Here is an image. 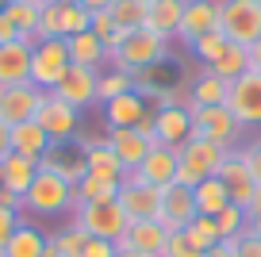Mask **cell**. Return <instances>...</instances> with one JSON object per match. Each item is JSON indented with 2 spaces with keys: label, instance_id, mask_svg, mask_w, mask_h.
Wrapping results in <instances>:
<instances>
[{
  "label": "cell",
  "instance_id": "4dcf8cb0",
  "mask_svg": "<svg viewBox=\"0 0 261 257\" xmlns=\"http://www.w3.org/2000/svg\"><path fill=\"white\" fill-rule=\"evenodd\" d=\"M39 12H42V4H31V0H12L8 8H4V16L12 19V27L19 31V39L39 42Z\"/></svg>",
  "mask_w": 261,
  "mask_h": 257
},
{
  "label": "cell",
  "instance_id": "6da1fadb",
  "mask_svg": "<svg viewBox=\"0 0 261 257\" xmlns=\"http://www.w3.org/2000/svg\"><path fill=\"white\" fill-rule=\"evenodd\" d=\"M169 39L154 31H127V39L119 42L115 50H108V65L112 69H123V73H139V69H150V65H162L169 62Z\"/></svg>",
  "mask_w": 261,
  "mask_h": 257
},
{
  "label": "cell",
  "instance_id": "8992f818",
  "mask_svg": "<svg viewBox=\"0 0 261 257\" xmlns=\"http://www.w3.org/2000/svg\"><path fill=\"white\" fill-rule=\"evenodd\" d=\"M69 46L65 39H39L31 50V85H39L42 92H50L58 81L69 73Z\"/></svg>",
  "mask_w": 261,
  "mask_h": 257
},
{
  "label": "cell",
  "instance_id": "cb8c5ba5",
  "mask_svg": "<svg viewBox=\"0 0 261 257\" xmlns=\"http://www.w3.org/2000/svg\"><path fill=\"white\" fill-rule=\"evenodd\" d=\"M108 146L115 150V158H119V165L127 169V173H135V169L142 165V158L150 153V142H146L135 127H127V131H108Z\"/></svg>",
  "mask_w": 261,
  "mask_h": 257
},
{
  "label": "cell",
  "instance_id": "7c38bea8",
  "mask_svg": "<svg viewBox=\"0 0 261 257\" xmlns=\"http://www.w3.org/2000/svg\"><path fill=\"white\" fill-rule=\"evenodd\" d=\"M119 208L127 211L130 223H146V219H158L162 215V188L154 185H142L135 177H123L119 181Z\"/></svg>",
  "mask_w": 261,
  "mask_h": 257
},
{
  "label": "cell",
  "instance_id": "5bb4252c",
  "mask_svg": "<svg viewBox=\"0 0 261 257\" xmlns=\"http://www.w3.org/2000/svg\"><path fill=\"white\" fill-rule=\"evenodd\" d=\"M177 165H180V150H173V146H150L142 165L135 173H127V177L142 181V185H154V188H165L177 181Z\"/></svg>",
  "mask_w": 261,
  "mask_h": 257
},
{
  "label": "cell",
  "instance_id": "db71d44e",
  "mask_svg": "<svg viewBox=\"0 0 261 257\" xmlns=\"http://www.w3.org/2000/svg\"><path fill=\"white\" fill-rule=\"evenodd\" d=\"M115 257H142V253H139V249H130V246H123V242H119V246H115Z\"/></svg>",
  "mask_w": 261,
  "mask_h": 257
},
{
  "label": "cell",
  "instance_id": "e0dca14e",
  "mask_svg": "<svg viewBox=\"0 0 261 257\" xmlns=\"http://www.w3.org/2000/svg\"><path fill=\"white\" fill-rule=\"evenodd\" d=\"M31 50H35L31 39H12L0 46V89L31 81Z\"/></svg>",
  "mask_w": 261,
  "mask_h": 257
},
{
  "label": "cell",
  "instance_id": "9c48e42d",
  "mask_svg": "<svg viewBox=\"0 0 261 257\" xmlns=\"http://www.w3.org/2000/svg\"><path fill=\"white\" fill-rule=\"evenodd\" d=\"M39 169H50V173H58L62 181H69V185H81L85 177H89V161H85V142L81 135L73 138V142H54L46 153H42Z\"/></svg>",
  "mask_w": 261,
  "mask_h": 257
},
{
  "label": "cell",
  "instance_id": "7402d4cb",
  "mask_svg": "<svg viewBox=\"0 0 261 257\" xmlns=\"http://www.w3.org/2000/svg\"><path fill=\"white\" fill-rule=\"evenodd\" d=\"M35 177H39V161L23 158V153H4V158H0V185L12 188L19 200H23L27 188L35 185Z\"/></svg>",
  "mask_w": 261,
  "mask_h": 257
},
{
  "label": "cell",
  "instance_id": "484cf974",
  "mask_svg": "<svg viewBox=\"0 0 261 257\" xmlns=\"http://www.w3.org/2000/svg\"><path fill=\"white\" fill-rule=\"evenodd\" d=\"M46 246H50V234L23 219L4 246V257H46Z\"/></svg>",
  "mask_w": 261,
  "mask_h": 257
},
{
  "label": "cell",
  "instance_id": "f5cc1de1",
  "mask_svg": "<svg viewBox=\"0 0 261 257\" xmlns=\"http://www.w3.org/2000/svg\"><path fill=\"white\" fill-rule=\"evenodd\" d=\"M250 69H253V73H261V39L250 46Z\"/></svg>",
  "mask_w": 261,
  "mask_h": 257
},
{
  "label": "cell",
  "instance_id": "6f0895ef",
  "mask_svg": "<svg viewBox=\"0 0 261 257\" xmlns=\"http://www.w3.org/2000/svg\"><path fill=\"white\" fill-rule=\"evenodd\" d=\"M31 4H50V0H31Z\"/></svg>",
  "mask_w": 261,
  "mask_h": 257
},
{
  "label": "cell",
  "instance_id": "ac0fdd59",
  "mask_svg": "<svg viewBox=\"0 0 261 257\" xmlns=\"http://www.w3.org/2000/svg\"><path fill=\"white\" fill-rule=\"evenodd\" d=\"M154 131L162 146H180L192 138V108H154Z\"/></svg>",
  "mask_w": 261,
  "mask_h": 257
},
{
  "label": "cell",
  "instance_id": "ee69618b",
  "mask_svg": "<svg viewBox=\"0 0 261 257\" xmlns=\"http://www.w3.org/2000/svg\"><path fill=\"white\" fill-rule=\"evenodd\" d=\"M23 223V211H12V208H0V253L8 246V238L16 234V226Z\"/></svg>",
  "mask_w": 261,
  "mask_h": 257
},
{
  "label": "cell",
  "instance_id": "603a6c76",
  "mask_svg": "<svg viewBox=\"0 0 261 257\" xmlns=\"http://www.w3.org/2000/svg\"><path fill=\"white\" fill-rule=\"evenodd\" d=\"M188 92H192V108H223L230 96V81L215 77L212 69H200L188 81Z\"/></svg>",
  "mask_w": 261,
  "mask_h": 257
},
{
  "label": "cell",
  "instance_id": "f1b7e54d",
  "mask_svg": "<svg viewBox=\"0 0 261 257\" xmlns=\"http://www.w3.org/2000/svg\"><path fill=\"white\" fill-rule=\"evenodd\" d=\"M192 196H196V211L200 215H219L223 208H230V188H227V181L223 177H207V181H200V185L192 188Z\"/></svg>",
  "mask_w": 261,
  "mask_h": 257
},
{
  "label": "cell",
  "instance_id": "f546056e",
  "mask_svg": "<svg viewBox=\"0 0 261 257\" xmlns=\"http://www.w3.org/2000/svg\"><path fill=\"white\" fill-rule=\"evenodd\" d=\"M173 85H177V81L169 77V62L150 65V69H139V73H135V92H139L150 108H154V100L162 96L165 89H173Z\"/></svg>",
  "mask_w": 261,
  "mask_h": 257
},
{
  "label": "cell",
  "instance_id": "bcb514c9",
  "mask_svg": "<svg viewBox=\"0 0 261 257\" xmlns=\"http://www.w3.org/2000/svg\"><path fill=\"white\" fill-rule=\"evenodd\" d=\"M81 257H115V242L92 238V234H89V242H85V253H81Z\"/></svg>",
  "mask_w": 261,
  "mask_h": 257
},
{
  "label": "cell",
  "instance_id": "f6af8a7d",
  "mask_svg": "<svg viewBox=\"0 0 261 257\" xmlns=\"http://www.w3.org/2000/svg\"><path fill=\"white\" fill-rule=\"evenodd\" d=\"M242 158H246V165H250V177L261 185V138H253L250 146H242Z\"/></svg>",
  "mask_w": 261,
  "mask_h": 257
},
{
  "label": "cell",
  "instance_id": "60d3db41",
  "mask_svg": "<svg viewBox=\"0 0 261 257\" xmlns=\"http://www.w3.org/2000/svg\"><path fill=\"white\" fill-rule=\"evenodd\" d=\"M230 188V203L234 208H242V211H250V203H253V196L261 192V185L253 177H242V181H234V185H227Z\"/></svg>",
  "mask_w": 261,
  "mask_h": 257
},
{
  "label": "cell",
  "instance_id": "b9f144b4",
  "mask_svg": "<svg viewBox=\"0 0 261 257\" xmlns=\"http://www.w3.org/2000/svg\"><path fill=\"white\" fill-rule=\"evenodd\" d=\"M162 257H204V249H196L192 238H188L185 230H173L169 242H165V253Z\"/></svg>",
  "mask_w": 261,
  "mask_h": 257
},
{
  "label": "cell",
  "instance_id": "30bf717a",
  "mask_svg": "<svg viewBox=\"0 0 261 257\" xmlns=\"http://www.w3.org/2000/svg\"><path fill=\"white\" fill-rule=\"evenodd\" d=\"M227 108L242 127H261V73L246 69L238 81H230Z\"/></svg>",
  "mask_w": 261,
  "mask_h": 257
},
{
  "label": "cell",
  "instance_id": "52a82bcc",
  "mask_svg": "<svg viewBox=\"0 0 261 257\" xmlns=\"http://www.w3.org/2000/svg\"><path fill=\"white\" fill-rule=\"evenodd\" d=\"M242 123L230 115V108H192V135L196 138H212L219 146H234L242 138Z\"/></svg>",
  "mask_w": 261,
  "mask_h": 257
},
{
  "label": "cell",
  "instance_id": "ba28073f",
  "mask_svg": "<svg viewBox=\"0 0 261 257\" xmlns=\"http://www.w3.org/2000/svg\"><path fill=\"white\" fill-rule=\"evenodd\" d=\"M35 123L50 135V142H73V138L81 135V112L69 108L65 100H58L54 92H46V100H42Z\"/></svg>",
  "mask_w": 261,
  "mask_h": 257
},
{
  "label": "cell",
  "instance_id": "e575fe53",
  "mask_svg": "<svg viewBox=\"0 0 261 257\" xmlns=\"http://www.w3.org/2000/svg\"><path fill=\"white\" fill-rule=\"evenodd\" d=\"M85 242H89V234H85L77 223H65L62 230L50 234V249H54L58 257H81L85 253Z\"/></svg>",
  "mask_w": 261,
  "mask_h": 257
},
{
  "label": "cell",
  "instance_id": "680465c9",
  "mask_svg": "<svg viewBox=\"0 0 261 257\" xmlns=\"http://www.w3.org/2000/svg\"><path fill=\"white\" fill-rule=\"evenodd\" d=\"M253 4H261V0H253Z\"/></svg>",
  "mask_w": 261,
  "mask_h": 257
},
{
  "label": "cell",
  "instance_id": "d590c367",
  "mask_svg": "<svg viewBox=\"0 0 261 257\" xmlns=\"http://www.w3.org/2000/svg\"><path fill=\"white\" fill-rule=\"evenodd\" d=\"M73 192H77V208H85V203L115 200V196H119V185H115V181H104V177H92V173H89V177H85Z\"/></svg>",
  "mask_w": 261,
  "mask_h": 257
},
{
  "label": "cell",
  "instance_id": "2e32d148",
  "mask_svg": "<svg viewBox=\"0 0 261 257\" xmlns=\"http://www.w3.org/2000/svg\"><path fill=\"white\" fill-rule=\"evenodd\" d=\"M207 31H219V0H185V16H180L177 39L185 46H192Z\"/></svg>",
  "mask_w": 261,
  "mask_h": 257
},
{
  "label": "cell",
  "instance_id": "8d00e7d4",
  "mask_svg": "<svg viewBox=\"0 0 261 257\" xmlns=\"http://www.w3.org/2000/svg\"><path fill=\"white\" fill-rule=\"evenodd\" d=\"M185 234L192 238V246H196V249H204V253H207L212 246H219V242H223V234H219V223H215L212 215H196L192 223L185 226Z\"/></svg>",
  "mask_w": 261,
  "mask_h": 257
},
{
  "label": "cell",
  "instance_id": "7bdbcfd3",
  "mask_svg": "<svg viewBox=\"0 0 261 257\" xmlns=\"http://www.w3.org/2000/svg\"><path fill=\"white\" fill-rule=\"evenodd\" d=\"M230 246H234V257H261V238L246 226L238 238H230Z\"/></svg>",
  "mask_w": 261,
  "mask_h": 257
},
{
  "label": "cell",
  "instance_id": "816d5d0a",
  "mask_svg": "<svg viewBox=\"0 0 261 257\" xmlns=\"http://www.w3.org/2000/svg\"><path fill=\"white\" fill-rule=\"evenodd\" d=\"M204 257H234V246H230V242H219V246H212Z\"/></svg>",
  "mask_w": 261,
  "mask_h": 257
},
{
  "label": "cell",
  "instance_id": "3957f363",
  "mask_svg": "<svg viewBox=\"0 0 261 257\" xmlns=\"http://www.w3.org/2000/svg\"><path fill=\"white\" fill-rule=\"evenodd\" d=\"M73 208H77L73 185L62 181L58 173H50V169H39L35 185L23 196V211H31V215H65V211H73Z\"/></svg>",
  "mask_w": 261,
  "mask_h": 257
},
{
  "label": "cell",
  "instance_id": "7dc6e473",
  "mask_svg": "<svg viewBox=\"0 0 261 257\" xmlns=\"http://www.w3.org/2000/svg\"><path fill=\"white\" fill-rule=\"evenodd\" d=\"M0 208H12V211H23V200H19L12 188H4L0 185Z\"/></svg>",
  "mask_w": 261,
  "mask_h": 257
},
{
  "label": "cell",
  "instance_id": "9a60e30c",
  "mask_svg": "<svg viewBox=\"0 0 261 257\" xmlns=\"http://www.w3.org/2000/svg\"><path fill=\"white\" fill-rule=\"evenodd\" d=\"M200 215L196 211V196H192V188H185V185H165L162 188V215H158V223L165 226V230H185L192 219Z\"/></svg>",
  "mask_w": 261,
  "mask_h": 257
},
{
  "label": "cell",
  "instance_id": "277c9868",
  "mask_svg": "<svg viewBox=\"0 0 261 257\" xmlns=\"http://www.w3.org/2000/svg\"><path fill=\"white\" fill-rule=\"evenodd\" d=\"M219 31L230 46H246L261 39V4L253 0H219Z\"/></svg>",
  "mask_w": 261,
  "mask_h": 257
},
{
  "label": "cell",
  "instance_id": "8fae6325",
  "mask_svg": "<svg viewBox=\"0 0 261 257\" xmlns=\"http://www.w3.org/2000/svg\"><path fill=\"white\" fill-rule=\"evenodd\" d=\"M42 100H46V92H42L39 85H31V81H23V85H4V89H0V119L8 123V127L27 123V119L39 115Z\"/></svg>",
  "mask_w": 261,
  "mask_h": 257
},
{
  "label": "cell",
  "instance_id": "7a4b0ae2",
  "mask_svg": "<svg viewBox=\"0 0 261 257\" xmlns=\"http://www.w3.org/2000/svg\"><path fill=\"white\" fill-rule=\"evenodd\" d=\"M230 146H219L212 142V138H188L185 146H180V165H177V185L185 188H196L200 181L207 177H219V165L223 158H227Z\"/></svg>",
  "mask_w": 261,
  "mask_h": 257
},
{
  "label": "cell",
  "instance_id": "c3c4849f",
  "mask_svg": "<svg viewBox=\"0 0 261 257\" xmlns=\"http://www.w3.org/2000/svg\"><path fill=\"white\" fill-rule=\"evenodd\" d=\"M12 39H19V31L12 27V19L0 12V46H4V42H12Z\"/></svg>",
  "mask_w": 261,
  "mask_h": 257
},
{
  "label": "cell",
  "instance_id": "83f0119b",
  "mask_svg": "<svg viewBox=\"0 0 261 257\" xmlns=\"http://www.w3.org/2000/svg\"><path fill=\"white\" fill-rule=\"evenodd\" d=\"M50 146H54V142H50V135L35 119L12 127V153H23V158H31V161H42V153H46Z\"/></svg>",
  "mask_w": 261,
  "mask_h": 257
},
{
  "label": "cell",
  "instance_id": "f35d334b",
  "mask_svg": "<svg viewBox=\"0 0 261 257\" xmlns=\"http://www.w3.org/2000/svg\"><path fill=\"white\" fill-rule=\"evenodd\" d=\"M227 46H230V42L223 39V31H207V35H200V39H196L188 50L196 54V62H200V65H212V62H215V58H219Z\"/></svg>",
  "mask_w": 261,
  "mask_h": 257
},
{
  "label": "cell",
  "instance_id": "836d02e7",
  "mask_svg": "<svg viewBox=\"0 0 261 257\" xmlns=\"http://www.w3.org/2000/svg\"><path fill=\"white\" fill-rule=\"evenodd\" d=\"M108 12H112V19L123 27V31H142V27H146L150 0H115Z\"/></svg>",
  "mask_w": 261,
  "mask_h": 257
},
{
  "label": "cell",
  "instance_id": "f907efd6",
  "mask_svg": "<svg viewBox=\"0 0 261 257\" xmlns=\"http://www.w3.org/2000/svg\"><path fill=\"white\" fill-rule=\"evenodd\" d=\"M77 4H81V8H89V12H108L115 0H77Z\"/></svg>",
  "mask_w": 261,
  "mask_h": 257
},
{
  "label": "cell",
  "instance_id": "d4e9b609",
  "mask_svg": "<svg viewBox=\"0 0 261 257\" xmlns=\"http://www.w3.org/2000/svg\"><path fill=\"white\" fill-rule=\"evenodd\" d=\"M180 16H185V0H150L146 27H142V31H154V35H162V39H177Z\"/></svg>",
  "mask_w": 261,
  "mask_h": 257
},
{
  "label": "cell",
  "instance_id": "9f6ffc18",
  "mask_svg": "<svg viewBox=\"0 0 261 257\" xmlns=\"http://www.w3.org/2000/svg\"><path fill=\"white\" fill-rule=\"evenodd\" d=\"M8 4H12V0H0V12H4V8H8Z\"/></svg>",
  "mask_w": 261,
  "mask_h": 257
},
{
  "label": "cell",
  "instance_id": "5b68a950",
  "mask_svg": "<svg viewBox=\"0 0 261 257\" xmlns=\"http://www.w3.org/2000/svg\"><path fill=\"white\" fill-rule=\"evenodd\" d=\"M73 223L81 226L85 234H92V238L119 242L123 234H127L130 219H127V211L119 208V200H104V203H85V208H73Z\"/></svg>",
  "mask_w": 261,
  "mask_h": 257
},
{
  "label": "cell",
  "instance_id": "4316f807",
  "mask_svg": "<svg viewBox=\"0 0 261 257\" xmlns=\"http://www.w3.org/2000/svg\"><path fill=\"white\" fill-rule=\"evenodd\" d=\"M65 46H69V62H73V65H85V69H104V65H108V46L92 31L69 35Z\"/></svg>",
  "mask_w": 261,
  "mask_h": 257
},
{
  "label": "cell",
  "instance_id": "681fc988",
  "mask_svg": "<svg viewBox=\"0 0 261 257\" xmlns=\"http://www.w3.org/2000/svg\"><path fill=\"white\" fill-rule=\"evenodd\" d=\"M4 153H12V127L0 119V158H4Z\"/></svg>",
  "mask_w": 261,
  "mask_h": 257
},
{
  "label": "cell",
  "instance_id": "d6a6232c",
  "mask_svg": "<svg viewBox=\"0 0 261 257\" xmlns=\"http://www.w3.org/2000/svg\"><path fill=\"white\" fill-rule=\"evenodd\" d=\"M204 69H212L215 77H223V81H238L246 69H250V50L246 46H227L212 65H204Z\"/></svg>",
  "mask_w": 261,
  "mask_h": 257
},
{
  "label": "cell",
  "instance_id": "11a10c76",
  "mask_svg": "<svg viewBox=\"0 0 261 257\" xmlns=\"http://www.w3.org/2000/svg\"><path fill=\"white\" fill-rule=\"evenodd\" d=\"M250 230H253V234L261 238V215H250Z\"/></svg>",
  "mask_w": 261,
  "mask_h": 257
},
{
  "label": "cell",
  "instance_id": "ab89813d",
  "mask_svg": "<svg viewBox=\"0 0 261 257\" xmlns=\"http://www.w3.org/2000/svg\"><path fill=\"white\" fill-rule=\"evenodd\" d=\"M215 223H219L223 242H230V238H238V234H242L246 226H250V215H246L242 208H234V203H230V208H223L219 215H215Z\"/></svg>",
  "mask_w": 261,
  "mask_h": 257
},
{
  "label": "cell",
  "instance_id": "d6986e66",
  "mask_svg": "<svg viewBox=\"0 0 261 257\" xmlns=\"http://www.w3.org/2000/svg\"><path fill=\"white\" fill-rule=\"evenodd\" d=\"M154 108L139 96V92H127V96H115L112 104H104V123L108 131H127V127H139Z\"/></svg>",
  "mask_w": 261,
  "mask_h": 257
},
{
  "label": "cell",
  "instance_id": "4fadbf2b",
  "mask_svg": "<svg viewBox=\"0 0 261 257\" xmlns=\"http://www.w3.org/2000/svg\"><path fill=\"white\" fill-rule=\"evenodd\" d=\"M96 81H100V69H85V65H69V73H65L62 81H58L54 96L65 100L69 108H77V112H85V108L96 104Z\"/></svg>",
  "mask_w": 261,
  "mask_h": 257
},
{
  "label": "cell",
  "instance_id": "44dd1931",
  "mask_svg": "<svg viewBox=\"0 0 261 257\" xmlns=\"http://www.w3.org/2000/svg\"><path fill=\"white\" fill-rule=\"evenodd\" d=\"M81 142H85V161H89L92 177L115 181V185L127 177V169L119 165V158H115V150L108 146V138H81Z\"/></svg>",
  "mask_w": 261,
  "mask_h": 257
},
{
  "label": "cell",
  "instance_id": "ffe728a7",
  "mask_svg": "<svg viewBox=\"0 0 261 257\" xmlns=\"http://www.w3.org/2000/svg\"><path fill=\"white\" fill-rule=\"evenodd\" d=\"M123 246H130V249H139L142 257H162L165 253V242H169V230H165L158 219H146V223H130L127 226V234H123ZM115 242V246H119Z\"/></svg>",
  "mask_w": 261,
  "mask_h": 257
},
{
  "label": "cell",
  "instance_id": "1f68e13d",
  "mask_svg": "<svg viewBox=\"0 0 261 257\" xmlns=\"http://www.w3.org/2000/svg\"><path fill=\"white\" fill-rule=\"evenodd\" d=\"M135 92V73H123V69H100V81H96V104H112L115 96H127Z\"/></svg>",
  "mask_w": 261,
  "mask_h": 257
},
{
  "label": "cell",
  "instance_id": "74e56055",
  "mask_svg": "<svg viewBox=\"0 0 261 257\" xmlns=\"http://www.w3.org/2000/svg\"><path fill=\"white\" fill-rule=\"evenodd\" d=\"M89 31L96 35V39L104 42L108 50H115L123 39H127V31H123V27L112 19V12H92V27H89Z\"/></svg>",
  "mask_w": 261,
  "mask_h": 257
}]
</instances>
